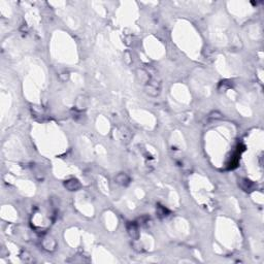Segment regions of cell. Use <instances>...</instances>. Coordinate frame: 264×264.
Masks as SVG:
<instances>
[{"instance_id": "obj_2", "label": "cell", "mask_w": 264, "mask_h": 264, "mask_svg": "<svg viewBox=\"0 0 264 264\" xmlns=\"http://www.w3.org/2000/svg\"><path fill=\"white\" fill-rule=\"evenodd\" d=\"M116 181L119 183V184L123 185V186H126V185H128V183H129V178L127 174L120 173L116 176Z\"/></svg>"}, {"instance_id": "obj_1", "label": "cell", "mask_w": 264, "mask_h": 264, "mask_svg": "<svg viewBox=\"0 0 264 264\" xmlns=\"http://www.w3.org/2000/svg\"><path fill=\"white\" fill-rule=\"evenodd\" d=\"M65 187L70 191H75L80 188L81 185L78 180L72 178V180H69V181H67V182H65Z\"/></svg>"}, {"instance_id": "obj_4", "label": "cell", "mask_w": 264, "mask_h": 264, "mask_svg": "<svg viewBox=\"0 0 264 264\" xmlns=\"http://www.w3.org/2000/svg\"><path fill=\"white\" fill-rule=\"evenodd\" d=\"M128 230H129V233L131 234L132 237H133V233H135V234H136V236L138 235V233H137V229H136V227H135V225H134V224H132V225H131V227H130V228H128Z\"/></svg>"}, {"instance_id": "obj_3", "label": "cell", "mask_w": 264, "mask_h": 264, "mask_svg": "<svg viewBox=\"0 0 264 264\" xmlns=\"http://www.w3.org/2000/svg\"><path fill=\"white\" fill-rule=\"evenodd\" d=\"M138 75V78H139V80L141 81V82H144V84L146 82H148L149 81V75H148V73H147L146 71H144V70H140L139 71V73L137 74Z\"/></svg>"}]
</instances>
